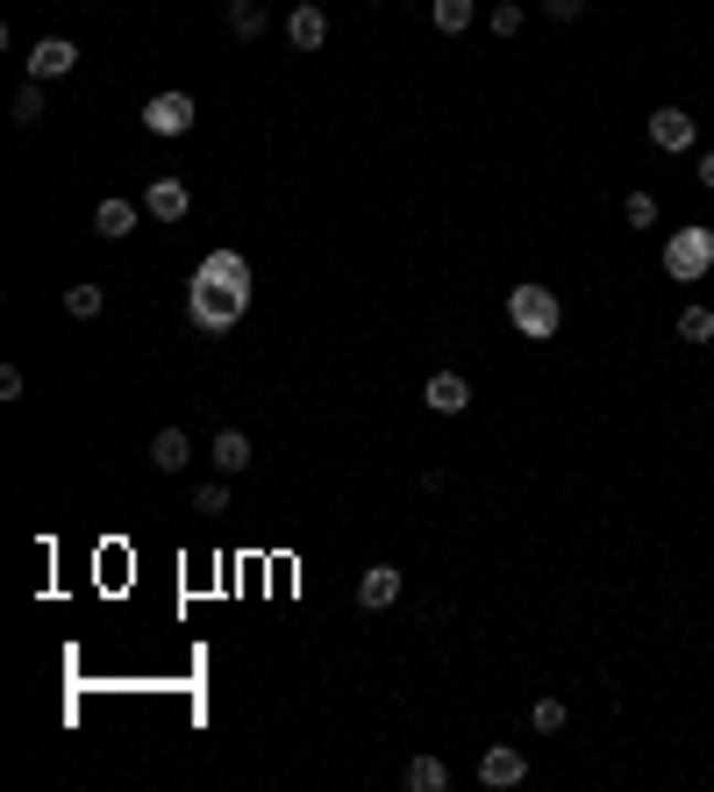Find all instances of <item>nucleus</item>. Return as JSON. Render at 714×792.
<instances>
[{"instance_id":"nucleus-11","label":"nucleus","mask_w":714,"mask_h":792,"mask_svg":"<svg viewBox=\"0 0 714 792\" xmlns=\"http://www.w3.org/2000/svg\"><path fill=\"white\" fill-rule=\"evenodd\" d=\"M393 600H401V571H393V565H364L358 571V607H372V614H379V607H393Z\"/></svg>"},{"instance_id":"nucleus-20","label":"nucleus","mask_w":714,"mask_h":792,"mask_svg":"<svg viewBox=\"0 0 714 792\" xmlns=\"http://www.w3.org/2000/svg\"><path fill=\"white\" fill-rule=\"evenodd\" d=\"M529 721H536V736H557L572 714H565V699H536V707H529Z\"/></svg>"},{"instance_id":"nucleus-9","label":"nucleus","mask_w":714,"mask_h":792,"mask_svg":"<svg viewBox=\"0 0 714 792\" xmlns=\"http://www.w3.org/2000/svg\"><path fill=\"white\" fill-rule=\"evenodd\" d=\"M286 43H294V51H322L329 43V14L315 8V0H300V8L286 14Z\"/></svg>"},{"instance_id":"nucleus-16","label":"nucleus","mask_w":714,"mask_h":792,"mask_svg":"<svg viewBox=\"0 0 714 792\" xmlns=\"http://www.w3.org/2000/svg\"><path fill=\"white\" fill-rule=\"evenodd\" d=\"M243 464H251V436H243V429H222V436H215V471H243Z\"/></svg>"},{"instance_id":"nucleus-8","label":"nucleus","mask_w":714,"mask_h":792,"mask_svg":"<svg viewBox=\"0 0 714 792\" xmlns=\"http://www.w3.org/2000/svg\"><path fill=\"white\" fill-rule=\"evenodd\" d=\"M522 779H529V757L514 750V742H493V750L479 757V785L500 792V785H522Z\"/></svg>"},{"instance_id":"nucleus-3","label":"nucleus","mask_w":714,"mask_h":792,"mask_svg":"<svg viewBox=\"0 0 714 792\" xmlns=\"http://www.w3.org/2000/svg\"><path fill=\"white\" fill-rule=\"evenodd\" d=\"M664 271H672L679 286L707 279V271H714V228H701V222L672 228V243H664Z\"/></svg>"},{"instance_id":"nucleus-27","label":"nucleus","mask_w":714,"mask_h":792,"mask_svg":"<svg viewBox=\"0 0 714 792\" xmlns=\"http://www.w3.org/2000/svg\"><path fill=\"white\" fill-rule=\"evenodd\" d=\"M372 8H379V0H372Z\"/></svg>"},{"instance_id":"nucleus-12","label":"nucleus","mask_w":714,"mask_h":792,"mask_svg":"<svg viewBox=\"0 0 714 792\" xmlns=\"http://www.w3.org/2000/svg\"><path fill=\"white\" fill-rule=\"evenodd\" d=\"M136 215H143V201H100L94 207V228L108 243H121V236H136Z\"/></svg>"},{"instance_id":"nucleus-2","label":"nucleus","mask_w":714,"mask_h":792,"mask_svg":"<svg viewBox=\"0 0 714 792\" xmlns=\"http://www.w3.org/2000/svg\"><path fill=\"white\" fill-rule=\"evenodd\" d=\"M508 322H514V336L551 343V336H557V322H565V308H557L551 286H514V293H508Z\"/></svg>"},{"instance_id":"nucleus-17","label":"nucleus","mask_w":714,"mask_h":792,"mask_svg":"<svg viewBox=\"0 0 714 792\" xmlns=\"http://www.w3.org/2000/svg\"><path fill=\"white\" fill-rule=\"evenodd\" d=\"M429 22L444 36H458V29H472V0H429Z\"/></svg>"},{"instance_id":"nucleus-21","label":"nucleus","mask_w":714,"mask_h":792,"mask_svg":"<svg viewBox=\"0 0 714 792\" xmlns=\"http://www.w3.org/2000/svg\"><path fill=\"white\" fill-rule=\"evenodd\" d=\"M43 121V94H36V79L22 86V94H14V129H36Z\"/></svg>"},{"instance_id":"nucleus-13","label":"nucleus","mask_w":714,"mask_h":792,"mask_svg":"<svg viewBox=\"0 0 714 792\" xmlns=\"http://www.w3.org/2000/svg\"><path fill=\"white\" fill-rule=\"evenodd\" d=\"M100 308H108V286H94V279L65 286V314L72 322H100Z\"/></svg>"},{"instance_id":"nucleus-1","label":"nucleus","mask_w":714,"mask_h":792,"mask_svg":"<svg viewBox=\"0 0 714 792\" xmlns=\"http://www.w3.org/2000/svg\"><path fill=\"white\" fill-rule=\"evenodd\" d=\"M243 308H251V257L243 250H207L201 265H193V279H187V322L201 329V336H222V329L243 322Z\"/></svg>"},{"instance_id":"nucleus-26","label":"nucleus","mask_w":714,"mask_h":792,"mask_svg":"<svg viewBox=\"0 0 714 792\" xmlns=\"http://www.w3.org/2000/svg\"><path fill=\"white\" fill-rule=\"evenodd\" d=\"M701 186H714V150H707V158H701Z\"/></svg>"},{"instance_id":"nucleus-25","label":"nucleus","mask_w":714,"mask_h":792,"mask_svg":"<svg viewBox=\"0 0 714 792\" xmlns=\"http://www.w3.org/2000/svg\"><path fill=\"white\" fill-rule=\"evenodd\" d=\"M543 14H551V22H579L586 0H543Z\"/></svg>"},{"instance_id":"nucleus-24","label":"nucleus","mask_w":714,"mask_h":792,"mask_svg":"<svg viewBox=\"0 0 714 792\" xmlns=\"http://www.w3.org/2000/svg\"><path fill=\"white\" fill-rule=\"evenodd\" d=\"M522 22H529V14L514 8V0H500V8H493V36H522Z\"/></svg>"},{"instance_id":"nucleus-5","label":"nucleus","mask_w":714,"mask_h":792,"mask_svg":"<svg viewBox=\"0 0 714 792\" xmlns=\"http://www.w3.org/2000/svg\"><path fill=\"white\" fill-rule=\"evenodd\" d=\"M187 207H193L187 179H172V172H164V179H150V186H143V215H150V222H179Z\"/></svg>"},{"instance_id":"nucleus-7","label":"nucleus","mask_w":714,"mask_h":792,"mask_svg":"<svg viewBox=\"0 0 714 792\" xmlns=\"http://www.w3.org/2000/svg\"><path fill=\"white\" fill-rule=\"evenodd\" d=\"M422 407H429V415H465V407H472V386H465V372H429V386H422Z\"/></svg>"},{"instance_id":"nucleus-15","label":"nucleus","mask_w":714,"mask_h":792,"mask_svg":"<svg viewBox=\"0 0 714 792\" xmlns=\"http://www.w3.org/2000/svg\"><path fill=\"white\" fill-rule=\"evenodd\" d=\"M444 785H450L444 757H407V792H444Z\"/></svg>"},{"instance_id":"nucleus-23","label":"nucleus","mask_w":714,"mask_h":792,"mask_svg":"<svg viewBox=\"0 0 714 792\" xmlns=\"http://www.w3.org/2000/svg\"><path fill=\"white\" fill-rule=\"evenodd\" d=\"M193 514H230V485H222V479H207L201 493H193Z\"/></svg>"},{"instance_id":"nucleus-22","label":"nucleus","mask_w":714,"mask_h":792,"mask_svg":"<svg viewBox=\"0 0 714 792\" xmlns=\"http://www.w3.org/2000/svg\"><path fill=\"white\" fill-rule=\"evenodd\" d=\"M621 222L629 228H658V201H650V193H629V201H621Z\"/></svg>"},{"instance_id":"nucleus-19","label":"nucleus","mask_w":714,"mask_h":792,"mask_svg":"<svg viewBox=\"0 0 714 792\" xmlns=\"http://www.w3.org/2000/svg\"><path fill=\"white\" fill-rule=\"evenodd\" d=\"M714 336V308H686L679 314V343H707Z\"/></svg>"},{"instance_id":"nucleus-18","label":"nucleus","mask_w":714,"mask_h":792,"mask_svg":"<svg viewBox=\"0 0 714 792\" xmlns=\"http://www.w3.org/2000/svg\"><path fill=\"white\" fill-rule=\"evenodd\" d=\"M230 29H236L243 43H251V36H265V8H257V0H230Z\"/></svg>"},{"instance_id":"nucleus-4","label":"nucleus","mask_w":714,"mask_h":792,"mask_svg":"<svg viewBox=\"0 0 714 792\" xmlns=\"http://www.w3.org/2000/svg\"><path fill=\"white\" fill-rule=\"evenodd\" d=\"M72 65H79V43H72V36H43L36 51H29V79H36V86L43 79H65Z\"/></svg>"},{"instance_id":"nucleus-10","label":"nucleus","mask_w":714,"mask_h":792,"mask_svg":"<svg viewBox=\"0 0 714 792\" xmlns=\"http://www.w3.org/2000/svg\"><path fill=\"white\" fill-rule=\"evenodd\" d=\"M693 136H701V129H693L686 108H658V115H650V143H658V150H693Z\"/></svg>"},{"instance_id":"nucleus-14","label":"nucleus","mask_w":714,"mask_h":792,"mask_svg":"<svg viewBox=\"0 0 714 792\" xmlns=\"http://www.w3.org/2000/svg\"><path fill=\"white\" fill-rule=\"evenodd\" d=\"M187 457H193L187 429H158V436H150V464H158V471H179Z\"/></svg>"},{"instance_id":"nucleus-6","label":"nucleus","mask_w":714,"mask_h":792,"mask_svg":"<svg viewBox=\"0 0 714 792\" xmlns=\"http://www.w3.org/2000/svg\"><path fill=\"white\" fill-rule=\"evenodd\" d=\"M143 129L150 136H187L193 129V94H158L143 108Z\"/></svg>"}]
</instances>
